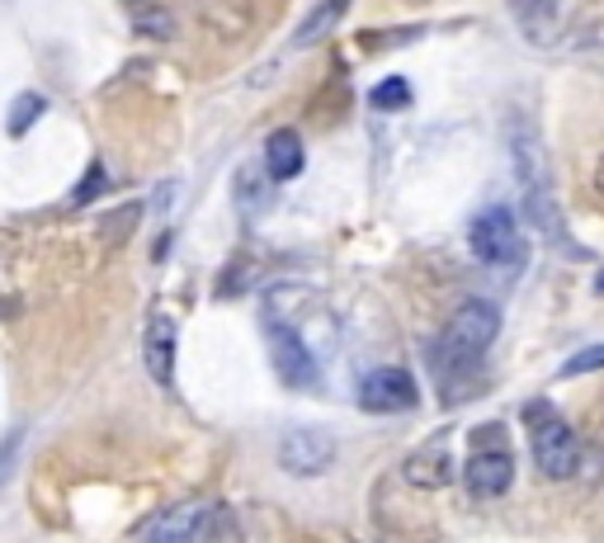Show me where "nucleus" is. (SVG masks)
<instances>
[{"label": "nucleus", "mask_w": 604, "mask_h": 543, "mask_svg": "<svg viewBox=\"0 0 604 543\" xmlns=\"http://www.w3.org/2000/svg\"><path fill=\"white\" fill-rule=\"evenodd\" d=\"M496 331H501V312L491 307V303H482V298H473V303H463L449 317L444 331H439L435 355L453 374V369H463V364L482 359L487 350H491V341H496Z\"/></svg>", "instance_id": "nucleus-1"}, {"label": "nucleus", "mask_w": 604, "mask_h": 543, "mask_svg": "<svg viewBox=\"0 0 604 543\" xmlns=\"http://www.w3.org/2000/svg\"><path fill=\"white\" fill-rule=\"evenodd\" d=\"M529 426H533V464L548 472L553 482H567L581 468V440L562 416H553L543 402L529 406Z\"/></svg>", "instance_id": "nucleus-2"}, {"label": "nucleus", "mask_w": 604, "mask_h": 543, "mask_svg": "<svg viewBox=\"0 0 604 543\" xmlns=\"http://www.w3.org/2000/svg\"><path fill=\"white\" fill-rule=\"evenodd\" d=\"M468 241H473V255L487 269H519L525 255H529L525 232H519L511 209H482L468 227Z\"/></svg>", "instance_id": "nucleus-3"}, {"label": "nucleus", "mask_w": 604, "mask_h": 543, "mask_svg": "<svg viewBox=\"0 0 604 543\" xmlns=\"http://www.w3.org/2000/svg\"><path fill=\"white\" fill-rule=\"evenodd\" d=\"M505 138H511V166H515L519 194H525V199L553 194V185H548V152L539 142V128H533L529 118H511V124H505Z\"/></svg>", "instance_id": "nucleus-4"}, {"label": "nucleus", "mask_w": 604, "mask_h": 543, "mask_svg": "<svg viewBox=\"0 0 604 543\" xmlns=\"http://www.w3.org/2000/svg\"><path fill=\"white\" fill-rule=\"evenodd\" d=\"M279 464H284V472H293V478H317V472L336 464V440L326 430L298 426L279 440Z\"/></svg>", "instance_id": "nucleus-5"}, {"label": "nucleus", "mask_w": 604, "mask_h": 543, "mask_svg": "<svg viewBox=\"0 0 604 543\" xmlns=\"http://www.w3.org/2000/svg\"><path fill=\"white\" fill-rule=\"evenodd\" d=\"M360 402L368 406V412H411V406L420 402V388H416V378H411L406 369L382 364V369H374L360 383Z\"/></svg>", "instance_id": "nucleus-6"}, {"label": "nucleus", "mask_w": 604, "mask_h": 543, "mask_svg": "<svg viewBox=\"0 0 604 543\" xmlns=\"http://www.w3.org/2000/svg\"><path fill=\"white\" fill-rule=\"evenodd\" d=\"M274 369L288 388H312L317 383V355H312L307 345H302V336L293 326H274Z\"/></svg>", "instance_id": "nucleus-7"}, {"label": "nucleus", "mask_w": 604, "mask_h": 543, "mask_svg": "<svg viewBox=\"0 0 604 543\" xmlns=\"http://www.w3.org/2000/svg\"><path fill=\"white\" fill-rule=\"evenodd\" d=\"M463 482H468L473 496H501L511 492L515 482V458L505 450H482L468 458V468H463Z\"/></svg>", "instance_id": "nucleus-8"}, {"label": "nucleus", "mask_w": 604, "mask_h": 543, "mask_svg": "<svg viewBox=\"0 0 604 543\" xmlns=\"http://www.w3.org/2000/svg\"><path fill=\"white\" fill-rule=\"evenodd\" d=\"M142 359H147V374L156 378V383H171V374H175V321L161 317V312L147 321Z\"/></svg>", "instance_id": "nucleus-9"}, {"label": "nucleus", "mask_w": 604, "mask_h": 543, "mask_svg": "<svg viewBox=\"0 0 604 543\" xmlns=\"http://www.w3.org/2000/svg\"><path fill=\"white\" fill-rule=\"evenodd\" d=\"M302 138L293 128H279V132H269V142H265V171L274 175V180H298L302 175Z\"/></svg>", "instance_id": "nucleus-10"}, {"label": "nucleus", "mask_w": 604, "mask_h": 543, "mask_svg": "<svg viewBox=\"0 0 604 543\" xmlns=\"http://www.w3.org/2000/svg\"><path fill=\"white\" fill-rule=\"evenodd\" d=\"M402 478L411 487H420V492H439V487L453 478V464H449L444 450H420V454H411L402 464Z\"/></svg>", "instance_id": "nucleus-11"}, {"label": "nucleus", "mask_w": 604, "mask_h": 543, "mask_svg": "<svg viewBox=\"0 0 604 543\" xmlns=\"http://www.w3.org/2000/svg\"><path fill=\"white\" fill-rule=\"evenodd\" d=\"M519 29H525L529 43H548L553 38V24H557V5L553 0H511Z\"/></svg>", "instance_id": "nucleus-12"}, {"label": "nucleus", "mask_w": 604, "mask_h": 543, "mask_svg": "<svg viewBox=\"0 0 604 543\" xmlns=\"http://www.w3.org/2000/svg\"><path fill=\"white\" fill-rule=\"evenodd\" d=\"M345 10H350V0H322V5L312 10L307 20H302V29L293 34V48H312V43H322V38L331 34L340 20H345Z\"/></svg>", "instance_id": "nucleus-13"}, {"label": "nucleus", "mask_w": 604, "mask_h": 543, "mask_svg": "<svg viewBox=\"0 0 604 543\" xmlns=\"http://www.w3.org/2000/svg\"><path fill=\"white\" fill-rule=\"evenodd\" d=\"M274 185H279V180H274L269 171H260V166H241V171H237V185H231V189H237V209H241V213H260V209L269 203Z\"/></svg>", "instance_id": "nucleus-14"}, {"label": "nucleus", "mask_w": 604, "mask_h": 543, "mask_svg": "<svg viewBox=\"0 0 604 543\" xmlns=\"http://www.w3.org/2000/svg\"><path fill=\"white\" fill-rule=\"evenodd\" d=\"M142 213H147V203H123V209H114L100 223V241L104 247H123L133 232H137V223H142Z\"/></svg>", "instance_id": "nucleus-15"}, {"label": "nucleus", "mask_w": 604, "mask_h": 543, "mask_svg": "<svg viewBox=\"0 0 604 543\" xmlns=\"http://www.w3.org/2000/svg\"><path fill=\"white\" fill-rule=\"evenodd\" d=\"M368 104L382 109V114H402L411 109V80L406 76H382L374 90H368Z\"/></svg>", "instance_id": "nucleus-16"}, {"label": "nucleus", "mask_w": 604, "mask_h": 543, "mask_svg": "<svg viewBox=\"0 0 604 543\" xmlns=\"http://www.w3.org/2000/svg\"><path fill=\"white\" fill-rule=\"evenodd\" d=\"M194 543H241V529H237V520H231V510L227 506H213L199 520Z\"/></svg>", "instance_id": "nucleus-17"}, {"label": "nucleus", "mask_w": 604, "mask_h": 543, "mask_svg": "<svg viewBox=\"0 0 604 543\" xmlns=\"http://www.w3.org/2000/svg\"><path fill=\"white\" fill-rule=\"evenodd\" d=\"M128 15H133L137 29L151 34V38H171V34H175V20L166 15V10L147 5V0H128Z\"/></svg>", "instance_id": "nucleus-18"}, {"label": "nucleus", "mask_w": 604, "mask_h": 543, "mask_svg": "<svg viewBox=\"0 0 604 543\" xmlns=\"http://www.w3.org/2000/svg\"><path fill=\"white\" fill-rule=\"evenodd\" d=\"M43 94H20V100H15V109H10V118H5V128H10V138H20V132H29L34 124H38V118H43Z\"/></svg>", "instance_id": "nucleus-19"}, {"label": "nucleus", "mask_w": 604, "mask_h": 543, "mask_svg": "<svg viewBox=\"0 0 604 543\" xmlns=\"http://www.w3.org/2000/svg\"><path fill=\"white\" fill-rule=\"evenodd\" d=\"M194 534H199V520L189 510H180V515H171V520H161L147 543H194Z\"/></svg>", "instance_id": "nucleus-20"}, {"label": "nucleus", "mask_w": 604, "mask_h": 543, "mask_svg": "<svg viewBox=\"0 0 604 543\" xmlns=\"http://www.w3.org/2000/svg\"><path fill=\"white\" fill-rule=\"evenodd\" d=\"M595 369H604V345H590L581 355H571L562 364V378H581V374H595Z\"/></svg>", "instance_id": "nucleus-21"}, {"label": "nucleus", "mask_w": 604, "mask_h": 543, "mask_svg": "<svg viewBox=\"0 0 604 543\" xmlns=\"http://www.w3.org/2000/svg\"><path fill=\"white\" fill-rule=\"evenodd\" d=\"M104 185H109V180H104V166H100V161H95V166L86 171V180L76 185V194H72V203H76V209H80V203H90L95 194H104Z\"/></svg>", "instance_id": "nucleus-22"}, {"label": "nucleus", "mask_w": 604, "mask_h": 543, "mask_svg": "<svg viewBox=\"0 0 604 543\" xmlns=\"http://www.w3.org/2000/svg\"><path fill=\"white\" fill-rule=\"evenodd\" d=\"M15 454H20V434H5V440H0V487H5V478H10Z\"/></svg>", "instance_id": "nucleus-23"}, {"label": "nucleus", "mask_w": 604, "mask_h": 543, "mask_svg": "<svg viewBox=\"0 0 604 543\" xmlns=\"http://www.w3.org/2000/svg\"><path fill=\"white\" fill-rule=\"evenodd\" d=\"M595 189L604 194V156H600V166H595Z\"/></svg>", "instance_id": "nucleus-24"}, {"label": "nucleus", "mask_w": 604, "mask_h": 543, "mask_svg": "<svg viewBox=\"0 0 604 543\" xmlns=\"http://www.w3.org/2000/svg\"><path fill=\"white\" fill-rule=\"evenodd\" d=\"M600 293H604V275H600Z\"/></svg>", "instance_id": "nucleus-25"}]
</instances>
